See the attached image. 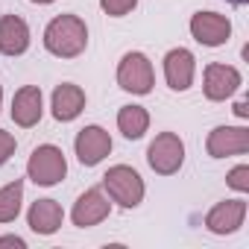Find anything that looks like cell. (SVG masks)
<instances>
[{"label":"cell","mask_w":249,"mask_h":249,"mask_svg":"<svg viewBox=\"0 0 249 249\" xmlns=\"http://www.w3.org/2000/svg\"><path fill=\"white\" fill-rule=\"evenodd\" d=\"M12 153H15V138H12L9 132L0 129V167L9 161V156H12Z\"/></svg>","instance_id":"cell-21"},{"label":"cell","mask_w":249,"mask_h":249,"mask_svg":"<svg viewBox=\"0 0 249 249\" xmlns=\"http://www.w3.org/2000/svg\"><path fill=\"white\" fill-rule=\"evenodd\" d=\"M0 100H3V88H0Z\"/></svg>","instance_id":"cell-26"},{"label":"cell","mask_w":249,"mask_h":249,"mask_svg":"<svg viewBox=\"0 0 249 249\" xmlns=\"http://www.w3.org/2000/svg\"><path fill=\"white\" fill-rule=\"evenodd\" d=\"M226 182H229V188H234V191L246 194V191H249V167H246V164L234 167V170L226 176Z\"/></svg>","instance_id":"cell-20"},{"label":"cell","mask_w":249,"mask_h":249,"mask_svg":"<svg viewBox=\"0 0 249 249\" xmlns=\"http://www.w3.org/2000/svg\"><path fill=\"white\" fill-rule=\"evenodd\" d=\"M27 173H30V179H33L36 185H41V188H50V185L62 182L65 173H68L65 153H62L59 147H53V144L36 147L33 156H30V161H27Z\"/></svg>","instance_id":"cell-2"},{"label":"cell","mask_w":249,"mask_h":249,"mask_svg":"<svg viewBox=\"0 0 249 249\" xmlns=\"http://www.w3.org/2000/svg\"><path fill=\"white\" fill-rule=\"evenodd\" d=\"M243 217H246V202L243 199H223L208 211L205 226L214 234H231L243 226Z\"/></svg>","instance_id":"cell-10"},{"label":"cell","mask_w":249,"mask_h":249,"mask_svg":"<svg viewBox=\"0 0 249 249\" xmlns=\"http://www.w3.org/2000/svg\"><path fill=\"white\" fill-rule=\"evenodd\" d=\"M205 150L211 159H226V156H240L249 150V129L243 126H217L208 141Z\"/></svg>","instance_id":"cell-7"},{"label":"cell","mask_w":249,"mask_h":249,"mask_svg":"<svg viewBox=\"0 0 249 249\" xmlns=\"http://www.w3.org/2000/svg\"><path fill=\"white\" fill-rule=\"evenodd\" d=\"M12 120L18 126L30 129L41 120V88L38 85H24L12 97Z\"/></svg>","instance_id":"cell-12"},{"label":"cell","mask_w":249,"mask_h":249,"mask_svg":"<svg viewBox=\"0 0 249 249\" xmlns=\"http://www.w3.org/2000/svg\"><path fill=\"white\" fill-rule=\"evenodd\" d=\"M27 220H30V229L36 234H53V231H59L62 220H65V211L56 199H36Z\"/></svg>","instance_id":"cell-16"},{"label":"cell","mask_w":249,"mask_h":249,"mask_svg":"<svg viewBox=\"0 0 249 249\" xmlns=\"http://www.w3.org/2000/svg\"><path fill=\"white\" fill-rule=\"evenodd\" d=\"M147 161H150V167H153L156 173L170 176V173H176V170L182 167V161H185V144L179 141V135L161 132V135H156V141L150 144Z\"/></svg>","instance_id":"cell-5"},{"label":"cell","mask_w":249,"mask_h":249,"mask_svg":"<svg viewBox=\"0 0 249 249\" xmlns=\"http://www.w3.org/2000/svg\"><path fill=\"white\" fill-rule=\"evenodd\" d=\"M21 199H24V182L15 179L6 188H0V223H12L21 211Z\"/></svg>","instance_id":"cell-18"},{"label":"cell","mask_w":249,"mask_h":249,"mask_svg":"<svg viewBox=\"0 0 249 249\" xmlns=\"http://www.w3.org/2000/svg\"><path fill=\"white\" fill-rule=\"evenodd\" d=\"M88 30L85 21L76 15H56L44 30V47L59 59H73L85 50Z\"/></svg>","instance_id":"cell-1"},{"label":"cell","mask_w":249,"mask_h":249,"mask_svg":"<svg viewBox=\"0 0 249 249\" xmlns=\"http://www.w3.org/2000/svg\"><path fill=\"white\" fill-rule=\"evenodd\" d=\"M85 108V91L73 82H62L53 91V117L68 123L73 117H79V111Z\"/></svg>","instance_id":"cell-15"},{"label":"cell","mask_w":249,"mask_h":249,"mask_svg":"<svg viewBox=\"0 0 249 249\" xmlns=\"http://www.w3.org/2000/svg\"><path fill=\"white\" fill-rule=\"evenodd\" d=\"M30 47V27L18 15L0 18V53L3 56H21Z\"/></svg>","instance_id":"cell-14"},{"label":"cell","mask_w":249,"mask_h":249,"mask_svg":"<svg viewBox=\"0 0 249 249\" xmlns=\"http://www.w3.org/2000/svg\"><path fill=\"white\" fill-rule=\"evenodd\" d=\"M191 36L205 47H220L229 41L231 24H229V18L217 15V12H196L191 18Z\"/></svg>","instance_id":"cell-6"},{"label":"cell","mask_w":249,"mask_h":249,"mask_svg":"<svg viewBox=\"0 0 249 249\" xmlns=\"http://www.w3.org/2000/svg\"><path fill=\"white\" fill-rule=\"evenodd\" d=\"M108 211H111V205H108V199L103 196V191H100V188H91V191H85V194L73 202L71 217H73V223H76L79 229H88V226L103 223V220L108 217Z\"/></svg>","instance_id":"cell-11"},{"label":"cell","mask_w":249,"mask_h":249,"mask_svg":"<svg viewBox=\"0 0 249 249\" xmlns=\"http://www.w3.org/2000/svg\"><path fill=\"white\" fill-rule=\"evenodd\" d=\"M135 3H138V0H100V6H103V12H106V15H111V18H120V15H129V12L135 9Z\"/></svg>","instance_id":"cell-19"},{"label":"cell","mask_w":249,"mask_h":249,"mask_svg":"<svg viewBox=\"0 0 249 249\" xmlns=\"http://www.w3.org/2000/svg\"><path fill=\"white\" fill-rule=\"evenodd\" d=\"M240 88V71L237 68H231V65H220V62H211L208 68H205V85H202V91H205V97L208 100H226V97H231L234 91Z\"/></svg>","instance_id":"cell-9"},{"label":"cell","mask_w":249,"mask_h":249,"mask_svg":"<svg viewBox=\"0 0 249 249\" xmlns=\"http://www.w3.org/2000/svg\"><path fill=\"white\" fill-rule=\"evenodd\" d=\"M234 114H237V117H249V108H246V100H240V103L234 106Z\"/></svg>","instance_id":"cell-23"},{"label":"cell","mask_w":249,"mask_h":249,"mask_svg":"<svg viewBox=\"0 0 249 249\" xmlns=\"http://www.w3.org/2000/svg\"><path fill=\"white\" fill-rule=\"evenodd\" d=\"M226 3H231V6H243L246 0H226Z\"/></svg>","instance_id":"cell-24"},{"label":"cell","mask_w":249,"mask_h":249,"mask_svg":"<svg viewBox=\"0 0 249 249\" xmlns=\"http://www.w3.org/2000/svg\"><path fill=\"white\" fill-rule=\"evenodd\" d=\"M33 3H53V0H33Z\"/></svg>","instance_id":"cell-25"},{"label":"cell","mask_w":249,"mask_h":249,"mask_svg":"<svg viewBox=\"0 0 249 249\" xmlns=\"http://www.w3.org/2000/svg\"><path fill=\"white\" fill-rule=\"evenodd\" d=\"M153 65L144 53H126L117 65V85L132 94H150L153 91Z\"/></svg>","instance_id":"cell-4"},{"label":"cell","mask_w":249,"mask_h":249,"mask_svg":"<svg viewBox=\"0 0 249 249\" xmlns=\"http://www.w3.org/2000/svg\"><path fill=\"white\" fill-rule=\"evenodd\" d=\"M73 147H76V159L85 167H94V164H100L111 153V138H108V132L103 126H85L76 135Z\"/></svg>","instance_id":"cell-8"},{"label":"cell","mask_w":249,"mask_h":249,"mask_svg":"<svg viewBox=\"0 0 249 249\" xmlns=\"http://www.w3.org/2000/svg\"><path fill=\"white\" fill-rule=\"evenodd\" d=\"M150 126V114L144 106H123L117 111V129L126 135L129 141H138Z\"/></svg>","instance_id":"cell-17"},{"label":"cell","mask_w":249,"mask_h":249,"mask_svg":"<svg viewBox=\"0 0 249 249\" xmlns=\"http://www.w3.org/2000/svg\"><path fill=\"white\" fill-rule=\"evenodd\" d=\"M0 246H18V249H24V240L15 237V234H6V237H0Z\"/></svg>","instance_id":"cell-22"},{"label":"cell","mask_w":249,"mask_h":249,"mask_svg":"<svg viewBox=\"0 0 249 249\" xmlns=\"http://www.w3.org/2000/svg\"><path fill=\"white\" fill-rule=\"evenodd\" d=\"M103 185L108 191V196L123 205V208H135L141 199H144V182L141 176L126 167V164H117V167H108V173L103 176Z\"/></svg>","instance_id":"cell-3"},{"label":"cell","mask_w":249,"mask_h":249,"mask_svg":"<svg viewBox=\"0 0 249 249\" xmlns=\"http://www.w3.org/2000/svg\"><path fill=\"white\" fill-rule=\"evenodd\" d=\"M194 53L185 47H176L164 56V76L173 91H188L194 82Z\"/></svg>","instance_id":"cell-13"}]
</instances>
